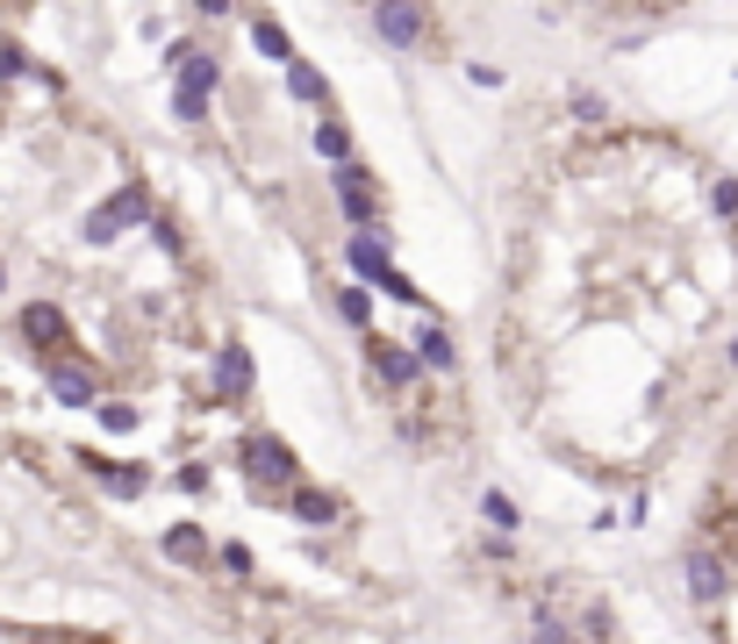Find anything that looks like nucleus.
I'll use <instances>...</instances> for the list:
<instances>
[{"instance_id":"nucleus-7","label":"nucleus","mask_w":738,"mask_h":644,"mask_svg":"<svg viewBox=\"0 0 738 644\" xmlns=\"http://www.w3.org/2000/svg\"><path fill=\"white\" fill-rule=\"evenodd\" d=\"M288 501L301 523H337V495H323V487H288Z\"/></svg>"},{"instance_id":"nucleus-11","label":"nucleus","mask_w":738,"mask_h":644,"mask_svg":"<svg viewBox=\"0 0 738 644\" xmlns=\"http://www.w3.org/2000/svg\"><path fill=\"white\" fill-rule=\"evenodd\" d=\"M480 509H488V523H495V530H517V523H523V516H517V501H509V495H488Z\"/></svg>"},{"instance_id":"nucleus-3","label":"nucleus","mask_w":738,"mask_h":644,"mask_svg":"<svg viewBox=\"0 0 738 644\" xmlns=\"http://www.w3.org/2000/svg\"><path fill=\"white\" fill-rule=\"evenodd\" d=\"M51 394H58V402H72V408H86L101 394V373H94V365H80V359H58L51 365Z\"/></svg>"},{"instance_id":"nucleus-9","label":"nucleus","mask_w":738,"mask_h":644,"mask_svg":"<svg viewBox=\"0 0 738 644\" xmlns=\"http://www.w3.org/2000/svg\"><path fill=\"white\" fill-rule=\"evenodd\" d=\"M165 551H173V559H194V565H201V559H208V537L194 530V523H179L173 537H165Z\"/></svg>"},{"instance_id":"nucleus-6","label":"nucleus","mask_w":738,"mask_h":644,"mask_svg":"<svg viewBox=\"0 0 738 644\" xmlns=\"http://www.w3.org/2000/svg\"><path fill=\"white\" fill-rule=\"evenodd\" d=\"M416 365H424L416 351H402V344H387V336H373V373H381L387 387H409V380H416Z\"/></svg>"},{"instance_id":"nucleus-2","label":"nucleus","mask_w":738,"mask_h":644,"mask_svg":"<svg viewBox=\"0 0 738 644\" xmlns=\"http://www.w3.org/2000/svg\"><path fill=\"white\" fill-rule=\"evenodd\" d=\"M373 22H381V37L395 43V51H409V43H430V22L409 8V0H373Z\"/></svg>"},{"instance_id":"nucleus-1","label":"nucleus","mask_w":738,"mask_h":644,"mask_svg":"<svg viewBox=\"0 0 738 644\" xmlns=\"http://www.w3.org/2000/svg\"><path fill=\"white\" fill-rule=\"evenodd\" d=\"M245 472L259 487H301V466H294V451L280 437H251L245 444Z\"/></svg>"},{"instance_id":"nucleus-10","label":"nucleus","mask_w":738,"mask_h":644,"mask_svg":"<svg viewBox=\"0 0 738 644\" xmlns=\"http://www.w3.org/2000/svg\"><path fill=\"white\" fill-rule=\"evenodd\" d=\"M416 359H424V365H438V373H445V365L459 359V351H451V336H445V330H424V336H416Z\"/></svg>"},{"instance_id":"nucleus-4","label":"nucleus","mask_w":738,"mask_h":644,"mask_svg":"<svg viewBox=\"0 0 738 644\" xmlns=\"http://www.w3.org/2000/svg\"><path fill=\"white\" fill-rule=\"evenodd\" d=\"M14 330H22L37 351H51V344H65V309H51V301H29V309L14 315Z\"/></svg>"},{"instance_id":"nucleus-8","label":"nucleus","mask_w":738,"mask_h":644,"mask_svg":"<svg viewBox=\"0 0 738 644\" xmlns=\"http://www.w3.org/2000/svg\"><path fill=\"white\" fill-rule=\"evenodd\" d=\"M216 387H222V394H245V387H251V359H245L237 344L222 351V365H216Z\"/></svg>"},{"instance_id":"nucleus-12","label":"nucleus","mask_w":738,"mask_h":644,"mask_svg":"<svg viewBox=\"0 0 738 644\" xmlns=\"http://www.w3.org/2000/svg\"><path fill=\"white\" fill-rule=\"evenodd\" d=\"M201 8H208V14H222V8H230V0H201Z\"/></svg>"},{"instance_id":"nucleus-5","label":"nucleus","mask_w":738,"mask_h":644,"mask_svg":"<svg viewBox=\"0 0 738 644\" xmlns=\"http://www.w3.org/2000/svg\"><path fill=\"white\" fill-rule=\"evenodd\" d=\"M150 215V194L144 187H123L108 208H101V222H94V237H115V229H129V222H144Z\"/></svg>"}]
</instances>
